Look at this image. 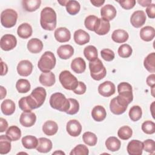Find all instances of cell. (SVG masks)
Instances as JSON below:
<instances>
[{
	"label": "cell",
	"mask_w": 155,
	"mask_h": 155,
	"mask_svg": "<svg viewBox=\"0 0 155 155\" xmlns=\"http://www.w3.org/2000/svg\"><path fill=\"white\" fill-rule=\"evenodd\" d=\"M22 143L27 149H34L38 146V139L33 136H25L22 138Z\"/></svg>",
	"instance_id": "d590c367"
},
{
	"label": "cell",
	"mask_w": 155,
	"mask_h": 155,
	"mask_svg": "<svg viewBox=\"0 0 155 155\" xmlns=\"http://www.w3.org/2000/svg\"><path fill=\"white\" fill-rule=\"evenodd\" d=\"M143 65L146 70L154 73L155 72V53H150L143 61Z\"/></svg>",
	"instance_id": "8d00e7d4"
},
{
	"label": "cell",
	"mask_w": 155,
	"mask_h": 155,
	"mask_svg": "<svg viewBox=\"0 0 155 155\" xmlns=\"http://www.w3.org/2000/svg\"><path fill=\"white\" fill-rule=\"evenodd\" d=\"M89 151L86 145L79 144L76 145L70 152V155H88Z\"/></svg>",
	"instance_id": "7dc6e473"
},
{
	"label": "cell",
	"mask_w": 155,
	"mask_h": 155,
	"mask_svg": "<svg viewBox=\"0 0 155 155\" xmlns=\"http://www.w3.org/2000/svg\"><path fill=\"white\" fill-rule=\"evenodd\" d=\"M1 66H2V71L1 73V76H4L5 74H6L7 71H8V67L7 65L5 63L3 62L1 60Z\"/></svg>",
	"instance_id": "91938a15"
},
{
	"label": "cell",
	"mask_w": 155,
	"mask_h": 155,
	"mask_svg": "<svg viewBox=\"0 0 155 155\" xmlns=\"http://www.w3.org/2000/svg\"><path fill=\"white\" fill-rule=\"evenodd\" d=\"M39 82L44 86L51 87L55 83L56 79L54 74L49 71L47 73H42L39 78Z\"/></svg>",
	"instance_id": "603a6c76"
},
{
	"label": "cell",
	"mask_w": 155,
	"mask_h": 155,
	"mask_svg": "<svg viewBox=\"0 0 155 155\" xmlns=\"http://www.w3.org/2000/svg\"><path fill=\"white\" fill-rule=\"evenodd\" d=\"M117 2L120 5V6L125 9L129 10L133 8L136 4V1L134 0H124V1H117Z\"/></svg>",
	"instance_id": "f5cc1de1"
},
{
	"label": "cell",
	"mask_w": 155,
	"mask_h": 155,
	"mask_svg": "<svg viewBox=\"0 0 155 155\" xmlns=\"http://www.w3.org/2000/svg\"><path fill=\"white\" fill-rule=\"evenodd\" d=\"M36 120V114L31 111H24L21 113L19 118L21 124L25 127L33 126Z\"/></svg>",
	"instance_id": "5bb4252c"
},
{
	"label": "cell",
	"mask_w": 155,
	"mask_h": 155,
	"mask_svg": "<svg viewBox=\"0 0 155 155\" xmlns=\"http://www.w3.org/2000/svg\"><path fill=\"white\" fill-rule=\"evenodd\" d=\"M146 13L150 18L154 19L155 18V4H151L146 8Z\"/></svg>",
	"instance_id": "11a10c76"
},
{
	"label": "cell",
	"mask_w": 155,
	"mask_h": 155,
	"mask_svg": "<svg viewBox=\"0 0 155 155\" xmlns=\"http://www.w3.org/2000/svg\"><path fill=\"white\" fill-rule=\"evenodd\" d=\"M110 30V22L104 18H99L94 32L98 35H105L107 34Z\"/></svg>",
	"instance_id": "d6986e66"
},
{
	"label": "cell",
	"mask_w": 155,
	"mask_h": 155,
	"mask_svg": "<svg viewBox=\"0 0 155 155\" xmlns=\"http://www.w3.org/2000/svg\"><path fill=\"white\" fill-rule=\"evenodd\" d=\"M138 3L142 7H148L151 3V0L148 1H138Z\"/></svg>",
	"instance_id": "94428289"
},
{
	"label": "cell",
	"mask_w": 155,
	"mask_h": 155,
	"mask_svg": "<svg viewBox=\"0 0 155 155\" xmlns=\"http://www.w3.org/2000/svg\"><path fill=\"white\" fill-rule=\"evenodd\" d=\"M99 93L104 97H110L114 94L116 91L115 85L111 81H105L98 87Z\"/></svg>",
	"instance_id": "8fae6325"
},
{
	"label": "cell",
	"mask_w": 155,
	"mask_h": 155,
	"mask_svg": "<svg viewBox=\"0 0 155 155\" xmlns=\"http://www.w3.org/2000/svg\"><path fill=\"white\" fill-rule=\"evenodd\" d=\"M33 70V65L31 62L28 60L21 61L17 66V71L21 76H29Z\"/></svg>",
	"instance_id": "2e32d148"
},
{
	"label": "cell",
	"mask_w": 155,
	"mask_h": 155,
	"mask_svg": "<svg viewBox=\"0 0 155 155\" xmlns=\"http://www.w3.org/2000/svg\"><path fill=\"white\" fill-rule=\"evenodd\" d=\"M16 88L20 93H25L30 90V84L27 79H19L16 84Z\"/></svg>",
	"instance_id": "60d3db41"
},
{
	"label": "cell",
	"mask_w": 155,
	"mask_h": 155,
	"mask_svg": "<svg viewBox=\"0 0 155 155\" xmlns=\"http://www.w3.org/2000/svg\"><path fill=\"white\" fill-rule=\"evenodd\" d=\"M11 150V140L5 135L0 136V154H5Z\"/></svg>",
	"instance_id": "74e56055"
},
{
	"label": "cell",
	"mask_w": 155,
	"mask_h": 155,
	"mask_svg": "<svg viewBox=\"0 0 155 155\" xmlns=\"http://www.w3.org/2000/svg\"><path fill=\"white\" fill-rule=\"evenodd\" d=\"M73 38L75 42L80 45L87 44L90 39L89 34L82 29L76 30L74 33Z\"/></svg>",
	"instance_id": "7402d4cb"
},
{
	"label": "cell",
	"mask_w": 155,
	"mask_h": 155,
	"mask_svg": "<svg viewBox=\"0 0 155 155\" xmlns=\"http://www.w3.org/2000/svg\"><path fill=\"white\" fill-rule=\"evenodd\" d=\"M18 19L17 12L11 8L2 11L1 14V23L5 28H11L15 25Z\"/></svg>",
	"instance_id": "8992f818"
},
{
	"label": "cell",
	"mask_w": 155,
	"mask_h": 155,
	"mask_svg": "<svg viewBox=\"0 0 155 155\" xmlns=\"http://www.w3.org/2000/svg\"><path fill=\"white\" fill-rule=\"evenodd\" d=\"M27 48L31 53H38L43 48L42 42L38 38H32L27 43Z\"/></svg>",
	"instance_id": "4316f807"
},
{
	"label": "cell",
	"mask_w": 155,
	"mask_h": 155,
	"mask_svg": "<svg viewBox=\"0 0 155 155\" xmlns=\"http://www.w3.org/2000/svg\"><path fill=\"white\" fill-rule=\"evenodd\" d=\"M0 124H1V127H0V132L2 133L5 131H6V130L8 128V123L7 122V120L5 119H4L2 117L0 118Z\"/></svg>",
	"instance_id": "6f0895ef"
},
{
	"label": "cell",
	"mask_w": 155,
	"mask_h": 155,
	"mask_svg": "<svg viewBox=\"0 0 155 155\" xmlns=\"http://www.w3.org/2000/svg\"><path fill=\"white\" fill-rule=\"evenodd\" d=\"M129 117L134 122L139 120L142 115V111L140 107L138 105L133 106L129 111Z\"/></svg>",
	"instance_id": "7bdbcfd3"
},
{
	"label": "cell",
	"mask_w": 155,
	"mask_h": 155,
	"mask_svg": "<svg viewBox=\"0 0 155 155\" xmlns=\"http://www.w3.org/2000/svg\"><path fill=\"white\" fill-rule=\"evenodd\" d=\"M142 130L146 134H152L155 132V124L151 120H146L142 124Z\"/></svg>",
	"instance_id": "c3c4849f"
},
{
	"label": "cell",
	"mask_w": 155,
	"mask_h": 155,
	"mask_svg": "<svg viewBox=\"0 0 155 155\" xmlns=\"http://www.w3.org/2000/svg\"><path fill=\"white\" fill-rule=\"evenodd\" d=\"M56 58L50 51H45L41 57L38 63L39 69L43 73L50 71L56 65Z\"/></svg>",
	"instance_id": "3957f363"
},
{
	"label": "cell",
	"mask_w": 155,
	"mask_h": 155,
	"mask_svg": "<svg viewBox=\"0 0 155 155\" xmlns=\"http://www.w3.org/2000/svg\"><path fill=\"white\" fill-rule=\"evenodd\" d=\"M89 68L90 75L94 80L100 81L106 76V68L98 58L94 61L89 62Z\"/></svg>",
	"instance_id": "277c9868"
},
{
	"label": "cell",
	"mask_w": 155,
	"mask_h": 155,
	"mask_svg": "<svg viewBox=\"0 0 155 155\" xmlns=\"http://www.w3.org/2000/svg\"><path fill=\"white\" fill-rule=\"evenodd\" d=\"M121 145L120 141L114 136L109 137L105 141V146L107 148L111 151H118Z\"/></svg>",
	"instance_id": "e575fe53"
},
{
	"label": "cell",
	"mask_w": 155,
	"mask_h": 155,
	"mask_svg": "<svg viewBox=\"0 0 155 155\" xmlns=\"http://www.w3.org/2000/svg\"><path fill=\"white\" fill-rule=\"evenodd\" d=\"M57 54L62 59H68L74 54V48L70 45H61L57 50Z\"/></svg>",
	"instance_id": "44dd1931"
},
{
	"label": "cell",
	"mask_w": 155,
	"mask_h": 155,
	"mask_svg": "<svg viewBox=\"0 0 155 155\" xmlns=\"http://www.w3.org/2000/svg\"><path fill=\"white\" fill-rule=\"evenodd\" d=\"M58 130V124L53 120H47L42 126V131L47 136H53L57 133Z\"/></svg>",
	"instance_id": "4dcf8cb0"
},
{
	"label": "cell",
	"mask_w": 155,
	"mask_h": 155,
	"mask_svg": "<svg viewBox=\"0 0 155 155\" xmlns=\"http://www.w3.org/2000/svg\"><path fill=\"white\" fill-rule=\"evenodd\" d=\"M65 154V153L63 151H61V150L57 151H55V152L53 153V154Z\"/></svg>",
	"instance_id": "e7e4bbea"
},
{
	"label": "cell",
	"mask_w": 155,
	"mask_h": 155,
	"mask_svg": "<svg viewBox=\"0 0 155 155\" xmlns=\"http://www.w3.org/2000/svg\"><path fill=\"white\" fill-rule=\"evenodd\" d=\"M1 110L4 114L10 116L15 112V104L10 99H5L1 104Z\"/></svg>",
	"instance_id": "1f68e13d"
},
{
	"label": "cell",
	"mask_w": 155,
	"mask_h": 155,
	"mask_svg": "<svg viewBox=\"0 0 155 155\" xmlns=\"http://www.w3.org/2000/svg\"><path fill=\"white\" fill-rule=\"evenodd\" d=\"M32 27L28 23H22L18 28V35L22 39H27L32 35Z\"/></svg>",
	"instance_id": "83f0119b"
},
{
	"label": "cell",
	"mask_w": 155,
	"mask_h": 155,
	"mask_svg": "<svg viewBox=\"0 0 155 155\" xmlns=\"http://www.w3.org/2000/svg\"><path fill=\"white\" fill-rule=\"evenodd\" d=\"M49 102L51 108L66 113L70 107V102L68 99H67L61 93L58 92L51 94Z\"/></svg>",
	"instance_id": "7a4b0ae2"
},
{
	"label": "cell",
	"mask_w": 155,
	"mask_h": 155,
	"mask_svg": "<svg viewBox=\"0 0 155 155\" xmlns=\"http://www.w3.org/2000/svg\"><path fill=\"white\" fill-rule=\"evenodd\" d=\"M90 2L95 7H99L105 2L104 0H91Z\"/></svg>",
	"instance_id": "680465c9"
},
{
	"label": "cell",
	"mask_w": 155,
	"mask_h": 155,
	"mask_svg": "<svg viewBox=\"0 0 155 155\" xmlns=\"http://www.w3.org/2000/svg\"><path fill=\"white\" fill-rule=\"evenodd\" d=\"M146 21V15L143 11H135L131 16L130 22L131 25L136 27L139 28L144 25Z\"/></svg>",
	"instance_id": "7c38bea8"
},
{
	"label": "cell",
	"mask_w": 155,
	"mask_h": 155,
	"mask_svg": "<svg viewBox=\"0 0 155 155\" xmlns=\"http://www.w3.org/2000/svg\"><path fill=\"white\" fill-rule=\"evenodd\" d=\"M86 90H87L86 85L84 82L80 81L78 82V85L77 87L73 90V92L76 94H83L85 93Z\"/></svg>",
	"instance_id": "db71d44e"
},
{
	"label": "cell",
	"mask_w": 155,
	"mask_h": 155,
	"mask_svg": "<svg viewBox=\"0 0 155 155\" xmlns=\"http://www.w3.org/2000/svg\"><path fill=\"white\" fill-rule=\"evenodd\" d=\"M66 130L71 136L77 137L82 131V125L78 120L72 119L67 123Z\"/></svg>",
	"instance_id": "9a60e30c"
},
{
	"label": "cell",
	"mask_w": 155,
	"mask_h": 155,
	"mask_svg": "<svg viewBox=\"0 0 155 155\" xmlns=\"http://www.w3.org/2000/svg\"><path fill=\"white\" fill-rule=\"evenodd\" d=\"M128 33L122 29L114 30L111 35V39L116 43H124L128 40Z\"/></svg>",
	"instance_id": "f546056e"
},
{
	"label": "cell",
	"mask_w": 155,
	"mask_h": 155,
	"mask_svg": "<svg viewBox=\"0 0 155 155\" xmlns=\"http://www.w3.org/2000/svg\"><path fill=\"white\" fill-rule=\"evenodd\" d=\"M98 20L99 18L94 15H89L86 17L84 21V24L86 28L90 31H94Z\"/></svg>",
	"instance_id": "b9f144b4"
},
{
	"label": "cell",
	"mask_w": 155,
	"mask_h": 155,
	"mask_svg": "<svg viewBox=\"0 0 155 155\" xmlns=\"http://www.w3.org/2000/svg\"><path fill=\"white\" fill-rule=\"evenodd\" d=\"M66 10L71 15L78 14L80 10L81 5L79 2L74 0H68L66 4Z\"/></svg>",
	"instance_id": "ab89813d"
},
{
	"label": "cell",
	"mask_w": 155,
	"mask_h": 155,
	"mask_svg": "<svg viewBox=\"0 0 155 155\" xmlns=\"http://www.w3.org/2000/svg\"><path fill=\"white\" fill-rule=\"evenodd\" d=\"M71 68L72 70L76 73H82L86 69L85 62L81 57L76 58L72 61L71 63Z\"/></svg>",
	"instance_id": "cb8c5ba5"
},
{
	"label": "cell",
	"mask_w": 155,
	"mask_h": 155,
	"mask_svg": "<svg viewBox=\"0 0 155 155\" xmlns=\"http://www.w3.org/2000/svg\"><path fill=\"white\" fill-rule=\"evenodd\" d=\"M82 139L84 143L89 146H94L97 141L96 134L90 131L85 132L82 135Z\"/></svg>",
	"instance_id": "ee69618b"
},
{
	"label": "cell",
	"mask_w": 155,
	"mask_h": 155,
	"mask_svg": "<svg viewBox=\"0 0 155 155\" xmlns=\"http://www.w3.org/2000/svg\"><path fill=\"white\" fill-rule=\"evenodd\" d=\"M18 104L20 109L24 111H31L34 109L38 108L35 102L30 95L21 98Z\"/></svg>",
	"instance_id": "4fadbf2b"
},
{
	"label": "cell",
	"mask_w": 155,
	"mask_h": 155,
	"mask_svg": "<svg viewBox=\"0 0 155 155\" xmlns=\"http://www.w3.org/2000/svg\"><path fill=\"white\" fill-rule=\"evenodd\" d=\"M142 143L143 150L150 154H154L155 151V143L153 139H147Z\"/></svg>",
	"instance_id": "f907efd6"
},
{
	"label": "cell",
	"mask_w": 155,
	"mask_h": 155,
	"mask_svg": "<svg viewBox=\"0 0 155 155\" xmlns=\"http://www.w3.org/2000/svg\"><path fill=\"white\" fill-rule=\"evenodd\" d=\"M116 10L115 7L111 4H107L101 9V15L102 18L109 21L113 19L116 16Z\"/></svg>",
	"instance_id": "ffe728a7"
},
{
	"label": "cell",
	"mask_w": 155,
	"mask_h": 155,
	"mask_svg": "<svg viewBox=\"0 0 155 155\" xmlns=\"http://www.w3.org/2000/svg\"><path fill=\"white\" fill-rule=\"evenodd\" d=\"M1 88V97L0 99H2L3 98H4L7 94V91L6 89L5 88H4V87L1 86L0 87Z\"/></svg>",
	"instance_id": "6125c7cd"
},
{
	"label": "cell",
	"mask_w": 155,
	"mask_h": 155,
	"mask_svg": "<svg viewBox=\"0 0 155 155\" xmlns=\"http://www.w3.org/2000/svg\"><path fill=\"white\" fill-rule=\"evenodd\" d=\"M91 116L94 120L101 122L104 120L107 116L106 110L102 105H96L91 111Z\"/></svg>",
	"instance_id": "484cf974"
},
{
	"label": "cell",
	"mask_w": 155,
	"mask_h": 155,
	"mask_svg": "<svg viewBox=\"0 0 155 155\" xmlns=\"http://www.w3.org/2000/svg\"><path fill=\"white\" fill-rule=\"evenodd\" d=\"M119 95L125 99L128 104H130L133 99V90L131 85L128 82H121L117 85Z\"/></svg>",
	"instance_id": "ba28073f"
},
{
	"label": "cell",
	"mask_w": 155,
	"mask_h": 155,
	"mask_svg": "<svg viewBox=\"0 0 155 155\" xmlns=\"http://www.w3.org/2000/svg\"><path fill=\"white\" fill-rule=\"evenodd\" d=\"M132 48L128 44H124L121 45L117 50L118 54L120 57L122 58H129L132 54Z\"/></svg>",
	"instance_id": "bcb514c9"
},
{
	"label": "cell",
	"mask_w": 155,
	"mask_h": 155,
	"mask_svg": "<svg viewBox=\"0 0 155 155\" xmlns=\"http://www.w3.org/2000/svg\"><path fill=\"white\" fill-rule=\"evenodd\" d=\"M84 54L88 61H93L97 58V48L93 45H88L84 50Z\"/></svg>",
	"instance_id": "f35d334b"
},
{
	"label": "cell",
	"mask_w": 155,
	"mask_h": 155,
	"mask_svg": "<svg viewBox=\"0 0 155 155\" xmlns=\"http://www.w3.org/2000/svg\"><path fill=\"white\" fill-rule=\"evenodd\" d=\"M47 96L46 90L44 88L41 87H38L35 88L31 93L30 94V96L35 102L37 107H40L44 102Z\"/></svg>",
	"instance_id": "30bf717a"
},
{
	"label": "cell",
	"mask_w": 155,
	"mask_h": 155,
	"mask_svg": "<svg viewBox=\"0 0 155 155\" xmlns=\"http://www.w3.org/2000/svg\"><path fill=\"white\" fill-rule=\"evenodd\" d=\"M146 82L147 85L150 87L155 86V74H151L149 75L147 78Z\"/></svg>",
	"instance_id": "9f6ffc18"
},
{
	"label": "cell",
	"mask_w": 155,
	"mask_h": 155,
	"mask_svg": "<svg viewBox=\"0 0 155 155\" xmlns=\"http://www.w3.org/2000/svg\"><path fill=\"white\" fill-rule=\"evenodd\" d=\"M68 101L70 102V107L68 110L66 112L67 114L73 115L76 114L79 110V104L78 101L73 98H69Z\"/></svg>",
	"instance_id": "681fc988"
},
{
	"label": "cell",
	"mask_w": 155,
	"mask_h": 155,
	"mask_svg": "<svg viewBox=\"0 0 155 155\" xmlns=\"http://www.w3.org/2000/svg\"><path fill=\"white\" fill-rule=\"evenodd\" d=\"M133 134L132 129L128 126H123L120 127L117 131L118 137L122 140L129 139Z\"/></svg>",
	"instance_id": "f6af8a7d"
},
{
	"label": "cell",
	"mask_w": 155,
	"mask_h": 155,
	"mask_svg": "<svg viewBox=\"0 0 155 155\" xmlns=\"http://www.w3.org/2000/svg\"><path fill=\"white\" fill-rule=\"evenodd\" d=\"M56 13L51 7H45L41 12L40 23L42 28L52 31L56 27Z\"/></svg>",
	"instance_id": "6da1fadb"
},
{
	"label": "cell",
	"mask_w": 155,
	"mask_h": 155,
	"mask_svg": "<svg viewBox=\"0 0 155 155\" xmlns=\"http://www.w3.org/2000/svg\"><path fill=\"white\" fill-rule=\"evenodd\" d=\"M5 136L11 141H16L21 136V131L19 127L15 125L10 126L6 131Z\"/></svg>",
	"instance_id": "d6a6232c"
},
{
	"label": "cell",
	"mask_w": 155,
	"mask_h": 155,
	"mask_svg": "<svg viewBox=\"0 0 155 155\" xmlns=\"http://www.w3.org/2000/svg\"><path fill=\"white\" fill-rule=\"evenodd\" d=\"M58 2L61 5H63V6H65L66 5V4L67 2V1H59Z\"/></svg>",
	"instance_id": "be15d7a7"
},
{
	"label": "cell",
	"mask_w": 155,
	"mask_h": 155,
	"mask_svg": "<svg viewBox=\"0 0 155 155\" xmlns=\"http://www.w3.org/2000/svg\"><path fill=\"white\" fill-rule=\"evenodd\" d=\"M101 54L103 59L106 61H111L114 59L115 54L113 50L109 48H104L101 50Z\"/></svg>",
	"instance_id": "816d5d0a"
},
{
	"label": "cell",
	"mask_w": 155,
	"mask_h": 155,
	"mask_svg": "<svg viewBox=\"0 0 155 155\" xmlns=\"http://www.w3.org/2000/svg\"><path fill=\"white\" fill-rule=\"evenodd\" d=\"M53 144L51 141L45 137H41L38 139V144L36 150L40 153H48L52 149Z\"/></svg>",
	"instance_id": "d4e9b609"
},
{
	"label": "cell",
	"mask_w": 155,
	"mask_h": 155,
	"mask_svg": "<svg viewBox=\"0 0 155 155\" xmlns=\"http://www.w3.org/2000/svg\"><path fill=\"white\" fill-rule=\"evenodd\" d=\"M41 4L40 0H24L22 1L23 8L29 12L36 11L39 8Z\"/></svg>",
	"instance_id": "836d02e7"
},
{
	"label": "cell",
	"mask_w": 155,
	"mask_h": 155,
	"mask_svg": "<svg viewBox=\"0 0 155 155\" xmlns=\"http://www.w3.org/2000/svg\"><path fill=\"white\" fill-rule=\"evenodd\" d=\"M128 102L119 95L111 99L110 104V109L111 113L119 115L123 114L127 110Z\"/></svg>",
	"instance_id": "52a82bcc"
},
{
	"label": "cell",
	"mask_w": 155,
	"mask_h": 155,
	"mask_svg": "<svg viewBox=\"0 0 155 155\" xmlns=\"http://www.w3.org/2000/svg\"><path fill=\"white\" fill-rule=\"evenodd\" d=\"M59 80L65 89L73 91L77 87L79 82L77 78L68 70L61 72Z\"/></svg>",
	"instance_id": "5b68a950"
},
{
	"label": "cell",
	"mask_w": 155,
	"mask_h": 155,
	"mask_svg": "<svg viewBox=\"0 0 155 155\" xmlns=\"http://www.w3.org/2000/svg\"><path fill=\"white\" fill-rule=\"evenodd\" d=\"M54 36L57 41L62 43L69 41L71 38L70 31L65 27H59L56 29Z\"/></svg>",
	"instance_id": "ac0fdd59"
},
{
	"label": "cell",
	"mask_w": 155,
	"mask_h": 155,
	"mask_svg": "<svg viewBox=\"0 0 155 155\" xmlns=\"http://www.w3.org/2000/svg\"><path fill=\"white\" fill-rule=\"evenodd\" d=\"M17 44L16 37L10 34H6L2 36L0 42L1 48L4 51H9L13 49Z\"/></svg>",
	"instance_id": "9c48e42d"
},
{
	"label": "cell",
	"mask_w": 155,
	"mask_h": 155,
	"mask_svg": "<svg viewBox=\"0 0 155 155\" xmlns=\"http://www.w3.org/2000/svg\"><path fill=\"white\" fill-rule=\"evenodd\" d=\"M155 36V30L151 26H145L140 29V37L146 42L150 41L153 39Z\"/></svg>",
	"instance_id": "f1b7e54d"
},
{
	"label": "cell",
	"mask_w": 155,
	"mask_h": 155,
	"mask_svg": "<svg viewBox=\"0 0 155 155\" xmlns=\"http://www.w3.org/2000/svg\"><path fill=\"white\" fill-rule=\"evenodd\" d=\"M127 152L130 155H141L143 151V143L138 140H132L128 143Z\"/></svg>",
	"instance_id": "e0dca14e"
}]
</instances>
